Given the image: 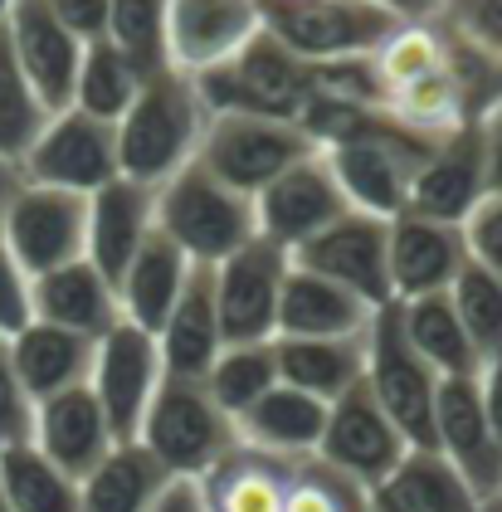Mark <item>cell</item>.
<instances>
[{
    "mask_svg": "<svg viewBox=\"0 0 502 512\" xmlns=\"http://www.w3.org/2000/svg\"><path fill=\"white\" fill-rule=\"evenodd\" d=\"M161 366L166 376H186L205 381V371L215 366V356L225 352V332H220V308H215V274L195 264L186 278V293L176 298L171 317L156 332Z\"/></svg>",
    "mask_w": 502,
    "mask_h": 512,
    "instance_id": "d4e9b609",
    "label": "cell"
},
{
    "mask_svg": "<svg viewBox=\"0 0 502 512\" xmlns=\"http://www.w3.org/2000/svg\"><path fill=\"white\" fill-rule=\"evenodd\" d=\"M303 459H278L254 444H234L230 454L195 483L205 512H288Z\"/></svg>",
    "mask_w": 502,
    "mask_h": 512,
    "instance_id": "7402d4cb",
    "label": "cell"
},
{
    "mask_svg": "<svg viewBox=\"0 0 502 512\" xmlns=\"http://www.w3.org/2000/svg\"><path fill=\"white\" fill-rule=\"evenodd\" d=\"M278 381L317 400H342L366 381V337H273Z\"/></svg>",
    "mask_w": 502,
    "mask_h": 512,
    "instance_id": "f1b7e54d",
    "label": "cell"
},
{
    "mask_svg": "<svg viewBox=\"0 0 502 512\" xmlns=\"http://www.w3.org/2000/svg\"><path fill=\"white\" fill-rule=\"evenodd\" d=\"M293 269V254L273 239L254 235L244 249H234L225 264H215V308L225 347L234 342H273L278 337V298Z\"/></svg>",
    "mask_w": 502,
    "mask_h": 512,
    "instance_id": "30bf717a",
    "label": "cell"
},
{
    "mask_svg": "<svg viewBox=\"0 0 502 512\" xmlns=\"http://www.w3.org/2000/svg\"><path fill=\"white\" fill-rule=\"evenodd\" d=\"M259 30H264L259 0H171L166 59L181 74H205L230 64Z\"/></svg>",
    "mask_w": 502,
    "mask_h": 512,
    "instance_id": "e0dca14e",
    "label": "cell"
},
{
    "mask_svg": "<svg viewBox=\"0 0 502 512\" xmlns=\"http://www.w3.org/2000/svg\"><path fill=\"white\" fill-rule=\"evenodd\" d=\"M49 118L54 113L44 108V98L30 88L25 69L15 64V49H10L5 30H0V157L25 161L30 147L39 142V132L49 127Z\"/></svg>",
    "mask_w": 502,
    "mask_h": 512,
    "instance_id": "8d00e7d4",
    "label": "cell"
},
{
    "mask_svg": "<svg viewBox=\"0 0 502 512\" xmlns=\"http://www.w3.org/2000/svg\"><path fill=\"white\" fill-rule=\"evenodd\" d=\"M464 269V225H444V220H429V215H415V210L390 220V298L395 303L449 293Z\"/></svg>",
    "mask_w": 502,
    "mask_h": 512,
    "instance_id": "d6986e66",
    "label": "cell"
},
{
    "mask_svg": "<svg viewBox=\"0 0 502 512\" xmlns=\"http://www.w3.org/2000/svg\"><path fill=\"white\" fill-rule=\"evenodd\" d=\"M0 512H10V503H5V488H0Z\"/></svg>",
    "mask_w": 502,
    "mask_h": 512,
    "instance_id": "db71d44e",
    "label": "cell"
},
{
    "mask_svg": "<svg viewBox=\"0 0 502 512\" xmlns=\"http://www.w3.org/2000/svg\"><path fill=\"white\" fill-rule=\"evenodd\" d=\"M0 488L10 512H78V478L54 469L30 439L0 449Z\"/></svg>",
    "mask_w": 502,
    "mask_h": 512,
    "instance_id": "e575fe53",
    "label": "cell"
},
{
    "mask_svg": "<svg viewBox=\"0 0 502 512\" xmlns=\"http://www.w3.org/2000/svg\"><path fill=\"white\" fill-rule=\"evenodd\" d=\"M259 15L264 30L303 64L366 59L400 30V20L376 0H288V5H259Z\"/></svg>",
    "mask_w": 502,
    "mask_h": 512,
    "instance_id": "8992f818",
    "label": "cell"
},
{
    "mask_svg": "<svg viewBox=\"0 0 502 512\" xmlns=\"http://www.w3.org/2000/svg\"><path fill=\"white\" fill-rule=\"evenodd\" d=\"M395 313H400L405 342L420 352V361L439 381H449V376H478L483 371V361L473 352V342H468L449 293H429V298H415V303H395Z\"/></svg>",
    "mask_w": 502,
    "mask_h": 512,
    "instance_id": "d6a6232c",
    "label": "cell"
},
{
    "mask_svg": "<svg viewBox=\"0 0 502 512\" xmlns=\"http://www.w3.org/2000/svg\"><path fill=\"white\" fill-rule=\"evenodd\" d=\"M205 127H210V108L195 79L181 69H161L142 83L137 103L117 122V171L156 191L161 181H171L181 166L200 157Z\"/></svg>",
    "mask_w": 502,
    "mask_h": 512,
    "instance_id": "6da1fadb",
    "label": "cell"
},
{
    "mask_svg": "<svg viewBox=\"0 0 502 512\" xmlns=\"http://www.w3.org/2000/svg\"><path fill=\"white\" fill-rule=\"evenodd\" d=\"M449 298H454V313L464 322L478 361H483V366L502 361V278L488 274V269H478V264L468 259V269L454 278Z\"/></svg>",
    "mask_w": 502,
    "mask_h": 512,
    "instance_id": "74e56055",
    "label": "cell"
},
{
    "mask_svg": "<svg viewBox=\"0 0 502 512\" xmlns=\"http://www.w3.org/2000/svg\"><path fill=\"white\" fill-rule=\"evenodd\" d=\"M405 454H410V439L395 430V420L376 405L366 381L327 405V430L317 444V459L327 469H337L342 478H351L361 493H376L390 473L400 469Z\"/></svg>",
    "mask_w": 502,
    "mask_h": 512,
    "instance_id": "9c48e42d",
    "label": "cell"
},
{
    "mask_svg": "<svg viewBox=\"0 0 502 512\" xmlns=\"http://www.w3.org/2000/svg\"><path fill=\"white\" fill-rule=\"evenodd\" d=\"M234 430H239V444H254L278 459H317V444L327 430V400L278 381L264 400H254L234 420Z\"/></svg>",
    "mask_w": 502,
    "mask_h": 512,
    "instance_id": "4316f807",
    "label": "cell"
},
{
    "mask_svg": "<svg viewBox=\"0 0 502 512\" xmlns=\"http://www.w3.org/2000/svg\"><path fill=\"white\" fill-rule=\"evenodd\" d=\"M156 230V191L117 176L88 196V264L117 283Z\"/></svg>",
    "mask_w": 502,
    "mask_h": 512,
    "instance_id": "603a6c76",
    "label": "cell"
},
{
    "mask_svg": "<svg viewBox=\"0 0 502 512\" xmlns=\"http://www.w3.org/2000/svg\"><path fill=\"white\" fill-rule=\"evenodd\" d=\"M30 322H35V278L20 269V259L0 239V337L10 342Z\"/></svg>",
    "mask_w": 502,
    "mask_h": 512,
    "instance_id": "60d3db41",
    "label": "cell"
},
{
    "mask_svg": "<svg viewBox=\"0 0 502 512\" xmlns=\"http://www.w3.org/2000/svg\"><path fill=\"white\" fill-rule=\"evenodd\" d=\"M137 444L176 483H200L239 444V430H234L230 415L215 405V395L205 391V381L166 376L156 400L147 405Z\"/></svg>",
    "mask_w": 502,
    "mask_h": 512,
    "instance_id": "3957f363",
    "label": "cell"
},
{
    "mask_svg": "<svg viewBox=\"0 0 502 512\" xmlns=\"http://www.w3.org/2000/svg\"><path fill=\"white\" fill-rule=\"evenodd\" d=\"M483 152H488V196H502V103L483 118Z\"/></svg>",
    "mask_w": 502,
    "mask_h": 512,
    "instance_id": "7dc6e473",
    "label": "cell"
},
{
    "mask_svg": "<svg viewBox=\"0 0 502 512\" xmlns=\"http://www.w3.org/2000/svg\"><path fill=\"white\" fill-rule=\"evenodd\" d=\"M288 512H371V493H361L351 478L327 469L322 459H303Z\"/></svg>",
    "mask_w": 502,
    "mask_h": 512,
    "instance_id": "ab89813d",
    "label": "cell"
},
{
    "mask_svg": "<svg viewBox=\"0 0 502 512\" xmlns=\"http://www.w3.org/2000/svg\"><path fill=\"white\" fill-rule=\"evenodd\" d=\"M259 5H288V0H259Z\"/></svg>",
    "mask_w": 502,
    "mask_h": 512,
    "instance_id": "11a10c76",
    "label": "cell"
},
{
    "mask_svg": "<svg viewBox=\"0 0 502 512\" xmlns=\"http://www.w3.org/2000/svg\"><path fill=\"white\" fill-rule=\"evenodd\" d=\"M35 430V400L20 386L15 361H10V342L0 337V449L5 444H25Z\"/></svg>",
    "mask_w": 502,
    "mask_h": 512,
    "instance_id": "b9f144b4",
    "label": "cell"
},
{
    "mask_svg": "<svg viewBox=\"0 0 502 512\" xmlns=\"http://www.w3.org/2000/svg\"><path fill=\"white\" fill-rule=\"evenodd\" d=\"M152 79L137 59H127L113 40H93L83 44V64H78V83H74V108L88 113L98 122H122L127 108L137 103L142 83Z\"/></svg>",
    "mask_w": 502,
    "mask_h": 512,
    "instance_id": "836d02e7",
    "label": "cell"
},
{
    "mask_svg": "<svg viewBox=\"0 0 502 512\" xmlns=\"http://www.w3.org/2000/svg\"><path fill=\"white\" fill-rule=\"evenodd\" d=\"M166 15H171V0H108V40L127 59H137L147 74H161V69H171Z\"/></svg>",
    "mask_w": 502,
    "mask_h": 512,
    "instance_id": "f35d334b",
    "label": "cell"
},
{
    "mask_svg": "<svg viewBox=\"0 0 502 512\" xmlns=\"http://www.w3.org/2000/svg\"><path fill=\"white\" fill-rule=\"evenodd\" d=\"M93 352L98 342L64 332V327H49V322H30L25 332L10 337V361H15V376L20 386L30 391V400H49V395H64L74 386H88V371H93Z\"/></svg>",
    "mask_w": 502,
    "mask_h": 512,
    "instance_id": "83f0119b",
    "label": "cell"
},
{
    "mask_svg": "<svg viewBox=\"0 0 502 512\" xmlns=\"http://www.w3.org/2000/svg\"><path fill=\"white\" fill-rule=\"evenodd\" d=\"M293 264L342 283L376 313L395 303L390 298V220H381V215L347 210L332 230H322L312 244H303L293 254Z\"/></svg>",
    "mask_w": 502,
    "mask_h": 512,
    "instance_id": "9a60e30c",
    "label": "cell"
},
{
    "mask_svg": "<svg viewBox=\"0 0 502 512\" xmlns=\"http://www.w3.org/2000/svg\"><path fill=\"white\" fill-rule=\"evenodd\" d=\"M434 449L468 478V488L478 498L502 493V449L488 415H483V395H478V376H449L439 381V400H434Z\"/></svg>",
    "mask_w": 502,
    "mask_h": 512,
    "instance_id": "ffe728a7",
    "label": "cell"
},
{
    "mask_svg": "<svg viewBox=\"0 0 502 512\" xmlns=\"http://www.w3.org/2000/svg\"><path fill=\"white\" fill-rule=\"evenodd\" d=\"M444 25H454L464 40L502 59V0H444Z\"/></svg>",
    "mask_w": 502,
    "mask_h": 512,
    "instance_id": "7bdbcfd3",
    "label": "cell"
},
{
    "mask_svg": "<svg viewBox=\"0 0 502 512\" xmlns=\"http://www.w3.org/2000/svg\"><path fill=\"white\" fill-rule=\"evenodd\" d=\"M347 210H351V200L322 152H312L308 161L288 166L273 186H264V191L254 196L259 235L273 239V244L288 249V254H298V249L312 244L322 230H332Z\"/></svg>",
    "mask_w": 502,
    "mask_h": 512,
    "instance_id": "4fadbf2b",
    "label": "cell"
},
{
    "mask_svg": "<svg viewBox=\"0 0 502 512\" xmlns=\"http://www.w3.org/2000/svg\"><path fill=\"white\" fill-rule=\"evenodd\" d=\"M464 239H468V259L478 269L502 278V196H488L473 215L464 220Z\"/></svg>",
    "mask_w": 502,
    "mask_h": 512,
    "instance_id": "ee69618b",
    "label": "cell"
},
{
    "mask_svg": "<svg viewBox=\"0 0 502 512\" xmlns=\"http://www.w3.org/2000/svg\"><path fill=\"white\" fill-rule=\"evenodd\" d=\"M478 512H502V493H493V498H483V503H478Z\"/></svg>",
    "mask_w": 502,
    "mask_h": 512,
    "instance_id": "816d5d0a",
    "label": "cell"
},
{
    "mask_svg": "<svg viewBox=\"0 0 502 512\" xmlns=\"http://www.w3.org/2000/svg\"><path fill=\"white\" fill-rule=\"evenodd\" d=\"M478 493L439 449H410L371 493V512H478Z\"/></svg>",
    "mask_w": 502,
    "mask_h": 512,
    "instance_id": "4dcf8cb0",
    "label": "cell"
},
{
    "mask_svg": "<svg viewBox=\"0 0 502 512\" xmlns=\"http://www.w3.org/2000/svg\"><path fill=\"white\" fill-rule=\"evenodd\" d=\"M478 395H483L488 430H493V439H498V449H502V361H493V366L478 371Z\"/></svg>",
    "mask_w": 502,
    "mask_h": 512,
    "instance_id": "bcb514c9",
    "label": "cell"
},
{
    "mask_svg": "<svg viewBox=\"0 0 502 512\" xmlns=\"http://www.w3.org/2000/svg\"><path fill=\"white\" fill-rule=\"evenodd\" d=\"M376 308H366L342 283L312 274L303 264L288 269L278 298V337H366Z\"/></svg>",
    "mask_w": 502,
    "mask_h": 512,
    "instance_id": "484cf974",
    "label": "cell"
},
{
    "mask_svg": "<svg viewBox=\"0 0 502 512\" xmlns=\"http://www.w3.org/2000/svg\"><path fill=\"white\" fill-rule=\"evenodd\" d=\"M0 239L30 278L54 274L74 259H88V196L25 181Z\"/></svg>",
    "mask_w": 502,
    "mask_h": 512,
    "instance_id": "5bb4252c",
    "label": "cell"
},
{
    "mask_svg": "<svg viewBox=\"0 0 502 512\" xmlns=\"http://www.w3.org/2000/svg\"><path fill=\"white\" fill-rule=\"evenodd\" d=\"M49 10H54L83 44L108 40V0H49Z\"/></svg>",
    "mask_w": 502,
    "mask_h": 512,
    "instance_id": "f6af8a7d",
    "label": "cell"
},
{
    "mask_svg": "<svg viewBox=\"0 0 502 512\" xmlns=\"http://www.w3.org/2000/svg\"><path fill=\"white\" fill-rule=\"evenodd\" d=\"M5 40L15 49V64L44 98L49 113L74 108V83L83 64V40L49 10V0H15L5 20Z\"/></svg>",
    "mask_w": 502,
    "mask_h": 512,
    "instance_id": "2e32d148",
    "label": "cell"
},
{
    "mask_svg": "<svg viewBox=\"0 0 502 512\" xmlns=\"http://www.w3.org/2000/svg\"><path fill=\"white\" fill-rule=\"evenodd\" d=\"M35 322L78 332L88 342H103L122 322V303H117V283L98 274L88 259H74L54 274L35 278Z\"/></svg>",
    "mask_w": 502,
    "mask_h": 512,
    "instance_id": "cb8c5ba5",
    "label": "cell"
},
{
    "mask_svg": "<svg viewBox=\"0 0 502 512\" xmlns=\"http://www.w3.org/2000/svg\"><path fill=\"white\" fill-rule=\"evenodd\" d=\"M156 512H205V508H200L195 483H171V488H166V498L156 503Z\"/></svg>",
    "mask_w": 502,
    "mask_h": 512,
    "instance_id": "f907efd6",
    "label": "cell"
},
{
    "mask_svg": "<svg viewBox=\"0 0 502 512\" xmlns=\"http://www.w3.org/2000/svg\"><path fill=\"white\" fill-rule=\"evenodd\" d=\"M171 483L176 478L137 439H127L78 483V512H156Z\"/></svg>",
    "mask_w": 502,
    "mask_h": 512,
    "instance_id": "1f68e13d",
    "label": "cell"
},
{
    "mask_svg": "<svg viewBox=\"0 0 502 512\" xmlns=\"http://www.w3.org/2000/svg\"><path fill=\"white\" fill-rule=\"evenodd\" d=\"M20 166H25V181H35V186L93 196L122 176L117 171V127L88 118L78 108H64L49 118V127L39 132V142Z\"/></svg>",
    "mask_w": 502,
    "mask_h": 512,
    "instance_id": "7c38bea8",
    "label": "cell"
},
{
    "mask_svg": "<svg viewBox=\"0 0 502 512\" xmlns=\"http://www.w3.org/2000/svg\"><path fill=\"white\" fill-rule=\"evenodd\" d=\"M483 200H488V152H483V122H473L429 147L410 186V210L444 225H464Z\"/></svg>",
    "mask_w": 502,
    "mask_h": 512,
    "instance_id": "ac0fdd59",
    "label": "cell"
},
{
    "mask_svg": "<svg viewBox=\"0 0 502 512\" xmlns=\"http://www.w3.org/2000/svg\"><path fill=\"white\" fill-rule=\"evenodd\" d=\"M156 230L171 239L191 264L215 269V264L230 259L234 249H244L249 239L259 235V215H254L249 196H239L215 171L191 161L171 181L156 186Z\"/></svg>",
    "mask_w": 502,
    "mask_h": 512,
    "instance_id": "7a4b0ae2",
    "label": "cell"
},
{
    "mask_svg": "<svg viewBox=\"0 0 502 512\" xmlns=\"http://www.w3.org/2000/svg\"><path fill=\"white\" fill-rule=\"evenodd\" d=\"M161 381H166V366H161L156 332L132 327V322H117L113 332L98 342L93 371H88V391L98 395L117 444L137 439L142 420H147V405L161 391Z\"/></svg>",
    "mask_w": 502,
    "mask_h": 512,
    "instance_id": "8fae6325",
    "label": "cell"
},
{
    "mask_svg": "<svg viewBox=\"0 0 502 512\" xmlns=\"http://www.w3.org/2000/svg\"><path fill=\"white\" fill-rule=\"evenodd\" d=\"M381 10H390L400 25H425V20H439L444 15V0H376Z\"/></svg>",
    "mask_w": 502,
    "mask_h": 512,
    "instance_id": "c3c4849f",
    "label": "cell"
},
{
    "mask_svg": "<svg viewBox=\"0 0 502 512\" xmlns=\"http://www.w3.org/2000/svg\"><path fill=\"white\" fill-rule=\"evenodd\" d=\"M429 147H434L429 137H415L390 113H376L356 137L327 147L322 157L337 171L351 210L395 220V215L410 210V186H415V171L429 157Z\"/></svg>",
    "mask_w": 502,
    "mask_h": 512,
    "instance_id": "277c9868",
    "label": "cell"
},
{
    "mask_svg": "<svg viewBox=\"0 0 502 512\" xmlns=\"http://www.w3.org/2000/svg\"><path fill=\"white\" fill-rule=\"evenodd\" d=\"M366 391L376 395V405L395 420V430L410 439V449H434L439 376L405 342L395 303L381 308L371 317V327H366Z\"/></svg>",
    "mask_w": 502,
    "mask_h": 512,
    "instance_id": "ba28073f",
    "label": "cell"
},
{
    "mask_svg": "<svg viewBox=\"0 0 502 512\" xmlns=\"http://www.w3.org/2000/svg\"><path fill=\"white\" fill-rule=\"evenodd\" d=\"M273 386H278V352H273V342H234L205 371V391L215 395V405L230 420H239Z\"/></svg>",
    "mask_w": 502,
    "mask_h": 512,
    "instance_id": "d590c367",
    "label": "cell"
},
{
    "mask_svg": "<svg viewBox=\"0 0 502 512\" xmlns=\"http://www.w3.org/2000/svg\"><path fill=\"white\" fill-rule=\"evenodd\" d=\"M30 444L54 469H64L69 478L83 483L117 449V434L108 425V415H103V405H98V395L88 386H74V391L49 395V400L35 405Z\"/></svg>",
    "mask_w": 502,
    "mask_h": 512,
    "instance_id": "44dd1931",
    "label": "cell"
},
{
    "mask_svg": "<svg viewBox=\"0 0 502 512\" xmlns=\"http://www.w3.org/2000/svg\"><path fill=\"white\" fill-rule=\"evenodd\" d=\"M20 191H25V166L0 157V235H5V220H10V210H15Z\"/></svg>",
    "mask_w": 502,
    "mask_h": 512,
    "instance_id": "681fc988",
    "label": "cell"
},
{
    "mask_svg": "<svg viewBox=\"0 0 502 512\" xmlns=\"http://www.w3.org/2000/svg\"><path fill=\"white\" fill-rule=\"evenodd\" d=\"M210 118L220 113H264V118L298 122L303 108L312 103V64H303L293 49L273 40L269 30H259L254 40L234 54L230 64L191 74Z\"/></svg>",
    "mask_w": 502,
    "mask_h": 512,
    "instance_id": "5b68a950",
    "label": "cell"
},
{
    "mask_svg": "<svg viewBox=\"0 0 502 512\" xmlns=\"http://www.w3.org/2000/svg\"><path fill=\"white\" fill-rule=\"evenodd\" d=\"M10 5H15V0H0V30H5V20H10Z\"/></svg>",
    "mask_w": 502,
    "mask_h": 512,
    "instance_id": "f5cc1de1",
    "label": "cell"
},
{
    "mask_svg": "<svg viewBox=\"0 0 502 512\" xmlns=\"http://www.w3.org/2000/svg\"><path fill=\"white\" fill-rule=\"evenodd\" d=\"M317 152L308 132L288 118H264V113H220L205 127L200 142V166L215 171L225 186H234L239 196H259L264 186H273L288 166L308 161Z\"/></svg>",
    "mask_w": 502,
    "mask_h": 512,
    "instance_id": "52a82bcc",
    "label": "cell"
},
{
    "mask_svg": "<svg viewBox=\"0 0 502 512\" xmlns=\"http://www.w3.org/2000/svg\"><path fill=\"white\" fill-rule=\"evenodd\" d=\"M191 259L171 244V239L152 230V239L137 249V259L122 269L117 278V303H122V322L132 327H147L161 332V322L171 317L176 298L186 293V278H191Z\"/></svg>",
    "mask_w": 502,
    "mask_h": 512,
    "instance_id": "f546056e",
    "label": "cell"
}]
</instances>
